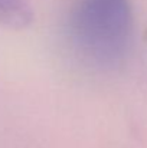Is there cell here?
Returning a JSON list of instances; mask_svg holds the SVG:
<instances>
[{
    "instance_id": "1",
    "label": "cell",
    "mask_w": 147,
    "mask_h": 148,
    "mask_svg": "<svg viewBox=\"0 0 147 148\" xmlns=\"http://www.w3.org/2000/svg\"><path fill=\"white\" fill-rule=\"evenodd\" d=\"M134 17L130 0H78L68 19V36L82 60L115 68L133 43Z\"/></svg>"
},
{
    "instance_id": "2",
    "label": "cell",
    "mask_w": 147,
    "mask_h": 148,
    "mask_svg": "<svg viewBox=\"0 0 147 148\" xmlns=\"http://www.w3.org/2000/svg\"><path fill=\"white\" fill-rule=\"evenodd\" d=\"M33 22V9L28 0H0V25L9 29H25Z\"/></svg>"
}]
</instances>
